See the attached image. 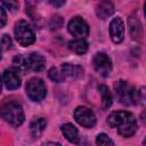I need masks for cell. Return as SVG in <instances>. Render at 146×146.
Segmentation results:
<instances>
[{
    "label": "cell",
    "mask_w": 146,
    "mask_h": 146,
    "mask_svg": "<svg viewBox=\"0 0 146 146\" xmlns=\"http://www.w3.org/2000/svg\"><path fill=\"white\" fill-rule=\"evenodd\" d=\"M107 124L112 128H116L117 132L122 137H131L137 131V120L130 112L115 111L107 116Z\"/></svg>",
    "instance_id": "1"
},
{
    "label": "cell",
    "mask_w": 146,
    "mask_h": 146,
    "mask_svg": "<svg viewBox=\"0 0 146 146\" xmlns=\"http://www.w3.org/2000/svg\"><path fill=\"white\" fill-rule=\"evenodd\" d=\"M114 91L119 102L125 106H132L138 103V91L130 83L123 80L115 82Z\"/></svg>",
    "instance_id": "2"
},
{
    "label": "cell",
    "mask_w": 146,
    "mask_h": 146,
    "mask_svg": "<svg viewBox=\"0 0 146 146\" xmlns=\"http://www.w3.org/2000/svg\"><path fill=\"white\" fill-rule=\"evenodd\" d=\"M1 116L6 122L14 127H18L24 122V112L22 106L16 102H7L2 105Z\"/></svg>",
    "instance_id": "3"
},
{
    "label": "cell",
    "mask_w": 146,
    "mask_h": 146,
    "mask_svg": "<svg viewBox=\"0 0 146 146\" xmlns=\"http://www.w3.org/2000/svg\"><path fill=\"white\" fill-rule=\"evenodd\" d=\"M14 31H15V38L17 42L23 47H27L32 44L35 40V34L32 26L30 25L29 22L24 19H21L15 24Z\"/></svg>",
    "instance_id": "4"
},
{
    "label": "cell",
    "mask_w": 146,
    "mask_h": 146,
    "mask_svg": "<svg viewBox=\"0 0 146 146\" xmlns=\"http://www.w3.org/2000/svg\"><path fill=\"white\" fill-rule=\"evenodd\" d=\"M25 90H26V95L29 96V98L33 102H41L47 95L46 84L39 78H33L29 80L26 83Z\"/></svg>",
    "instance_id": "5"
},
{
    "label": "cell",
    "mask_w": 146,
    "mask_h": 146,
    "mask_svg": "<svg viewBox=\"0 0 146 146\" xmlns=\"http://www.w3.org/2000/svg\"><path fill=\"white\" fill-rule=\"evenodd\" d=\"M74 119L80 125L86 128H92L96 124V116L94 112L86 106H79L75 108Z\"/></svg>",
    "instance_id": "6"
},
{
    "label": "cell",
    "mask_w": 146,
    "mask_h": 146,
    "mask_svg": "<svg viewBox=\"0 0 146 146\" xmlns=\"http://www.w3.org/2000/svg\"><path fill=\"white\" fill-rule=\"evenodd\" d=\"M67 29H68V32L75 36V38H80V39H84L86 36H88L89 34V26L87 24V22L76 16V17H73L70 22H68V25H67Z\"/></svg>",
    "instance_id": "7"
},
{
    "label": "cell",
    "mask_w": 146,
    "mask_h": 146,
    "mask_svg": "<svg viewBox=\"0 0 146 146\" xmlns=\"http://www.w3.org/2000/svg\"><path fill=\"white\" fill-rule=\"evenodd\" d=\"M92 64L98 74H100L104 78L110 75V73L112 71V62L106 54H104V52L95 54V56L92 58Z\"/></svg>",
    "instance_id": "8"
},
{
    "label": "cell",
    "mask_w": 146,
    "mask_h": 146,
    "mask_svg": "<svg viewBox=\"0 0 146 146\" xmlns=\"http://www.w3.org/2000/svg\"><path fill=\"white\" fill-rule=\"evenodd\" d=\"M108 33L114 43L122 42V40L124 38V24L120 17H115L111 21L110 27H108Z\"/></svg>",
    "instance_id": "9"
},
{
    "label": "cell",
    "mask_w": 146,
    "mask_h": 146,
    "mask_svg": "<svg viewBox=\"0 0 146 146\" xmlns=\"http://www.w3.org/2000/svg\"><path fill=\"white\" fill-rule=\"evenodd\" d=\"M2 80L3 86L9 90H15L21 86V76L18 75V71L15 67L5 70L2 74Z\"/></svg>",
    "instance_id": "10"
},
{
    "label": "cell",
    "mask_w": 146,
    "mask_h": 146,
    "mask_svg": "<svg viewBox=\"0 0 146 146\" xmlns=\"http://www.w3.org/2000/svg\"><path fill=\"white\" fill-rule=\"evenodd\" d=\"M25 63L27 71H33V72H39L43 70L46 65V59L43 58L42 55L38 52H31L30 55L25 56Z\"/></svg>",
    "instance_id": "11"
},
{
    "label": "cell",
    "mask_w": 146,
    "mask_h": 146,
    "mask_svg": "<svg viewBox=\"0 0 146 146\" xmlns=\"http://www.w3.org/2000/svg\"><path fill=\"white\" fill-rule=\"evenodd\" d=\"M113 13H114V6L110 0H103L96 7V14L100 19H106Z\"/></svg>",
    "instance_id": "12"
},
{
    "label": "cell",
    "mask_w": 146,
    "mask_h": 146,
    "mask_svg": "<svg viewBox=\"0 0 146 146\" xmlns=\"http://www.w3.org/2000/svg\"><path fill=\"white\" fill-rule=\"evenodd\" d=\"M128 25H129V32L131 38L133 40H140L143 35V30H141L139 19L135 15H131L128 19Z\"/></svg>",
    "instance_id": "13"
},
{
    "label": "cell",
    "mask_w": 146,
    "mask_h": 146,
    "mask_svg": "<svg viewBox=\"0 0 146 146\" xmlns=\"http://www.w3.org/2000/svg\"><path fill=\"white\" fill-rule=\"evenodd\" d=\"M62 133L64 135V137L73 144H78L79 143V132L78 129L72 124V123H65L62 125L60 128Z\"/></svg>",
    "instance_id": "14"
},
{
    "label": "cell",
    "mask_w": 146,
    "mask_h": 146,
    "mask_svg": "<svg viewBox=\"0 0 146 146\" xmlns=\"http://www.w3.org/2000/svg\"><path fill=\"white\" fill-rule=\"evenodd\" d=\"M62 73L64 79H76L82 74V68L78 65L65 63L62 65Z\"/></svg>",
    "instance_id": "15"
},
{
    "label": "cell",
    "mask_w": 146,
    "mask_h": 146,
    "mask_svg": "<svg viewBox=\"0 0 146 146\" xmlns=\"http://www.w3.org/2000/svg\"><path fill=\"white\" fill-rule=\"evenodd\" d=\"M68 48L71 51H73L76 55H83L88 50V43L84 39L76 38L68 42Z\"/></svg>",
    "instance_id": "16"
},
{
    "label": "cell",
    "mask_w": 146,
    "mask_h": 146,
    "mask_svg": "<svg viewBox=\"0 0 146 146\" xmlns=\"http://www.w3.org/2000/svg\"><path fill=\"white\" fill-rule=\"evenodd\" d=\"M47 127V121L43 119V117H36L34 119L32 122H31V125H30V130H31V133L34 138H38L42 135V132L44 131Z\"/></svg>",
    "instance_id": "17"
},
{
    "label": "cell",
    "mask_w": 146,
    "mask_h": 146,
    "mask_svg": "<svg viewBox=\"0 0 146 146\" xmlns=\"http://www.w3.org/2000/svg\"><path fill=\"white\" fill-rule=\"evenodd\" d=\"M98 90H99V94L102 96V104H103V107L106 110V108H110L111 105H112V95H111V91L110 89L104 86V84H100L98 87Z\"/></svg>",
    "instance_id": "18"
},
{
    "label": "cell",
    "mask_w": 146,
    "mask_h": 146,
    "mask_svg": "<svg viewBox=\"0 0 146 146\" xmlns=\"http://www.w3.org/2000/svg\"><path fill=\"white\" fill-rule=\"evenodd\" d=\"M13 64H14V67L18 71V72H26L27 71V67H26V63H25V56L23 55H18L14 58L13 60Z\"/></svg>",
    "instance_id": "19"
},
{
    "label": "cell",
    "mask_w": 146,
    "mask_h": 146,
    "mask_svg": "<svg viewBox=\"0 0 146 146\" xmlns=\"http://www.w3.org/2000/svg\"><path fill=\"white\" fill-rule=\"evenodd\" d=\"M48 75H49V78L54 81V82H62L63 80H64V76H63V73L60 72L59 73V71L56 68V67H52V68H50L49 70V72H48Z\"/></svg>",
    "instance_id": "20"
},
{
    "label": "cell",
    "mask_w": 146,
    "mask_h": 146,
    "mask_svg": "<svg viewBox=\"0 0 146 146\" xmlns=\"http://www.w3.org/2000/svg\"><path fill=\"white\" fill-rule=\"evenodd\" d=\"M96 144L97 145H104V146H107V145H113V140L106 135V133H99L96 138Z\"/></svg>",
    "instance_id": "21"
},
{
    "label": "cell",
    "mask_w": 146,
    "mask_h": 146,
    "mask_svg": "<svg viewBox=\"0 0 146 146\" xmlns=\"http://www.w3.org/2000/svg\"><path fill=\"white\" fill-rule=\"evenodd\" d=\"M1 46H2V50L3 51H6V50L11 48V39L7 34L2 35V38H1Z\"/></svg>",
    "instance_id": "22"
},
{
    "label": "cell",
    "mask_w": 146,
    "mask_h": 146,
    "mask_svg": "<svg viewBox=\"0 0 146 146\" xmlns=\"http://www.w3.org/2000/svg\"><path fill=\"white\" fill-rule=\"evenodd\" d=\"M1 2H2L3 7H7L10 10H15L18 7V1L17 0H1Z\"/></svg>",
    "instance_id": "23"
},
{
    "label": "cell",
    "mask_w": 146,
    "mask_h": 146,
    "mask_svg": "<svg viewBox=\"0 0 146 146\" xmlns=\"http://www.w3.org/2000/svg\"><path fill=\"white\" fill-rule=\"evenodd\" d=\"M138 102L146 107V87H141L138 90Z\"/></svg>",
    "instance_id": "24"
},
{
    "label": "cell",
    "mask_w": 146,
    "mask_h": 146,
    "mask_svg": "<svg viewBox=\"0 0 146 146\" xmlns=\"http://www.w3.org/2000/svg\"><path fill=\"white\" fill-rule=\"evenodd\" d=\"M62 23H63V19L60 16H55L52 17L51 22H50V27L54 30V29H59L62 26Z\"/></svg>",
    "instance_id": "25"
},
{
    "label": "cell",
    "mask_w": 146,
    "mask_h": 146,
    "mask_svg": "<svg viewBox=\"0 0 146 146\" xmlns=\"http://www.w3.org/2000/svg\"><path fill=\"white\" fill-rule=\"evenodd\" d=\"M0 13H1V27H3L5 24H6V19H7V16H6V11H5V7L3 6L0 8Z\"/></svg>",
    "instance_id": "26"
},
{
    "label": "cell",
    "mask_w": 146,
    "mask_h": 146,
    "mask_svg": "<svg viewBox=\"0 0 146 146\" xmlns=\"http://www.w3.org/2000/svg\"><path fill=\"white\" fill-rule=\"evenodd\" d=\"M65 1L66 0H48V2L50 5H52L54 7H60V6H63L65 3Z\"/></svg>",
    "instance_id": "27"
},
{
    "label": "cell",
    "mask_w": 146,
    "mask_h": 146,
    "mask_svg": "<svg viewBox=\"0 0 146 146\" xmlns=\"http://www.w3.org/2000/svg\"><path fill=\"white\" fill-rule=\"evenodd\" d=\"M140 120H141L143 124H144V125H146V110L141 113V115H140Z\"/></svg>",
    "instance_id": "28"
},
{
    "label": "cell",
    "mask_w": 146,
    "mask_h": 146,
    "mask_svg": "<svg viewBox=\"0 0 146 146\" xmlns=\"http://www.w3.org/2000/svg\"><path fill=\"white\" fill-rule=\"evenodd\" d=\"M144 10H145V16H146V1H145V5H144Z\"/></svg>",
    "instance_id": "29"
},
{
    "label": "cell",
    "mask_w": 146,
    "mask_h": 146,
    "mask_svg": "<svg viewBox=\"0 0 146 146\" xmlns=\"http://www.w3.org/2000/svg\"><path fill=\"white\" fill-rule=\"evenodd\" d=\"M143 143H144V144H145V145H146V138H145V139H144V141H143Z\"/></svg>",
    "instance_id": "30"
}]
</instances>
